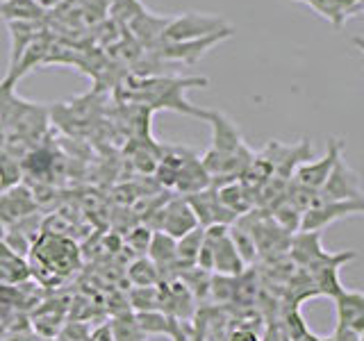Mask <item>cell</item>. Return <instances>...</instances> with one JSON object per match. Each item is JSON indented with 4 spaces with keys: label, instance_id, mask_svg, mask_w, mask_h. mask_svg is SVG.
Wrapping results in <instances>:
<instances>
[{
    "label": "cell",
    "instance_id": "d6986e66",
    "mask_svg": "<svg viewBox=\"0 0 364 341\" xmlns=\"http://www.w3.org/2000/svg\"><path fill=\"white\" fill-rule=\"evenodd\" d=\"M107 325H109V332H112L114 341H146V335L141 332L134 314H130V312L114 314V318Z\"/></svg>",
    "mask_w": 364,
    "mask_h": 341
},
{
    "label": "cell",
    "instance_id": "44dd1931",
    "mask_svg": "<svg viewBox=\"0 0 364 341\" xmlns=\"http://www.w3.org/2000/svg\"><path fill=\"white\" fill-rule=\"evenodd\" d=\"M128 278L134 287H157L162 282L157 266L148 257H139L132 261V266L128 269Z\"/></svg>",
    "mask_w": 364,
    "mask_h": 341
},
{
    "label": "cell",
    "instance_id": "8fae6325",
    "mask_svg": "<svg viewBox=\"0 0 364 341\" xmlns=\"http://www.w3.org/2000/svg\"><path fill=\"white\" fill-rule=\"evenodd\" d=\"M148 259L157 266L162 282L178 278L180 266H178V253H176V239H171L164 232H153L151 246H148Z\"/></svg>",
    "mask_w": 364,
    "mask_h": 341
},
{
    "label": "cell",
    "instance_id": "9a60e30c",
    "mask_svg": "<svg viewBox=\"0 0 364 341\" xmlns=\"http://www.w3.org/2000/svg\"><path fill=\"white\" fill-rule=\"evenodd\" d=\"M136 323H139L141 332L148 335H168L176 337L182 321H176L173 316H168L164 312H134Z\"/></svg>",
    "mask_w": 364,
    "mask_h": 341
},
{
    "label": "cell",
    "instance_id": "603a6c76",
    "mask_svg": "<svg viewBox=\"0 0 364 341\" xmlns=\"http://www.w3.org/2000/svg\"><path fill=\"white\" fill-rule=\"evenodd\" d=\"M21 178H23L21 159L5 151V148H0V191L21 185Z\"/></svg>",
    "mask_w": 364,
    "mask_h": 341
},
{
    "label": "cell",
    "instance_id": "d4e9b609",
    "mask_svg": "<svg viewBox=\"0 0 364 341\" xmlns=\"http://www.w3.org/2000/svg\"><path fill=\"white\" fill-rule=\"evenodd\" d=\"M228 341H262V337L250 325H237L235 330H230Z\"/></svg>",
    "mask_w": 364,
    "mask_h": 341
},
{
    "label": "cell",
    "instance_id": "ffe728a7",
    "mask_svg": "<svg viewBox=\"0 0 364 341\" xmlns=\"http://www.w3.org/2000/svg\"><path fill=\"white\" fill-rule=\"evenodd\" d=\"M294 3L310 5L318 16H323L326 21H330V23H333V28H337V30L344 28V23L350 18L348 11L344 9V5H341L339 0H294Z\"/></svg>",
    "mask_w": 364,
    "mask_h": 341
},
{
    "label": "cell",
    "instance_id": "277c9868",
    "mask_svg": "<svg viewBox=\"0 0 364 341\" xmlns=\"http://www.w3.org/2000/svg\"><path fill=\"white\" fill-rule=\"evenodd\" d=\"M364 212V200H341V202H318L301 214V232H321L326 225L346 216H358Z\"/></svg>",
    "mask_w": 364,
    "mask_h": 341
},
{
    "label": "cell",
    "instance_id": "7402d4cb",
    "mask_svg": "<svg viewBox=\"0 0 364 341\" xmlns=\"http://www.w3.org/2000/svg\"><path fill=\"white\" fill-rule=\"evenodd\" d=\"M128 298L134 312H162V293H159V287H134Z\"/></svg>",
    "mask_w": 364,
    "mask_h": 341
},
{
    "label": "cell",
    "instance_id": "5b68a950",
    "mask_svg": "<svg viewBox=\"0 0 364 341\" xmlns=\"http://www.w3.org/2000/svg\"><path fill=\"white\" fill-rule=\"evenodd\" d=\"M341 157V141L339 139H330L328 144V153L321 157V159H307V162L296 166V170L291 173L289 182L301 189H307V191H318L323 187V182L328 180L330 170H333L335 162Z\"/></svg>",
    "mask_w": 364,
    "mask_h": 341
},
{
    "label": "cell",
    "instance_id": "30bf717a",
    "mask_svg": "<svg viewBox=\"0 0 364 341\" xmlns=\"http://www.w3.org/2000/svg\"><path fill=\"white\" fill-rule=\"evenodd\" d=\"M232 34V28H225L221 32H214L210 37H203V39H193V41H182V43H164V48L159 50V55L164 57V60H182L187 64H193L208 53L214 43H219L223 39H228Z\"/></svg>",
    "mask_w": 364,
    "mask_h": 341
},
{
    "label": "cell",
    "instance_id": "4fadbf2b",
    "mask_svg": "<svg viewBox=\"0 0 364 341\" xmlns=\"http://www.w3.org/2000/svg\"><path fill=\"white\" fill-rule=\"evenodd\" d=\"M208 187H212V180L208 175V170L203 168L200 159L196 155H191L187 162L182 164V168L178 170L173 189L182 191L185 196H191V193H198V191L208 189Z\"/></svg>",
    "mask_w": 364,
    "mask_h": 341
},
{
    "label": "cell",
    "instance_id": "ba28073f",
    "mask_svg": "<svg viewBox=\"0 0 364 341\" xmlns=\"http://www.w3.org/2000/svg\"><path fill=\"white\" fill-rule=\"evenodd\" d=\"M187 202L196 216L198 225L203 227H210V225H230L235 223L237 216L228 212L223 205L219 202V196H216V189L214 187H208L198 193H191L187 196Z\"/></svg>",
    "mask_w": 364,
    "mask_h": 341
},
{
    "label": "cell",
    "instance_id": "83f0119b",
    "mask_svg": "<svg viewBox=\"0 0 364 341\" xmlns=\"http://www.w3.org/2000/svg\"><path fill=\"white\" fill-rule=\"evenodd\" d=\"M37 341H60L57 337H41V339H37Z\"/></svg>",
    "mask_w": 364,
    "mask_h": 341
},
{
    "label": "cell",
    "instance_id": "ac0fdd59",
    "mask_svg": "<svg viewBox=\"0 0 364 341\" xmlns=\"http://www.w3.org/2000/svg\"><path fill=\"white\" fill-rule=\"evenodd\" d=\"M30 278V269L23 257L14 255L11 250L0 244V284H18Z\"/></svg>",
    "mask_w": 364,
    "mask_h": 341
},
{
    "label": "cell",
    "instance_id": "cb8c5ba5",
    "mask_svg": "<svg viewBox=\"0 0 364 341\" xmlns=\"http://www.w3.org/2000/svg\"><path fill=\"white\" fill-rule=\"evenodd\" d=\"M151 239H153L151 227H134V230L128 234V246L134 248V253H148Z\"/></svg>",
    "mask_w": 364,
    "mask_h": 341
},
{
    "label": "cell",
    "instance_id": "3957f363",
    "mask_svg": "<svg viewBox=\"0 0 364 341\" xmlns=\"http://www.w3.org/2000/svg\"><path fill=\"white\" fill-rule=\"evenodd\" d=\"M362 198V187H360V178L358 173L353 170L344 155H341L333 170H330L328 180L323 182V187L314 193V202H341V200H360Z\"/></svg>",
    "mask_w": 364,
    "mask_h": 341
},
{
    "label": "cell",
    "instance_id": "484cf974",
    "mask_svg": "<svg viewBox=\"0 0 364 341\" xmlns=\"http://www.w3.org/2000/svg\"><path fill=\"white\" fill-rule=\"evenodd\" d=\"M330 339L333 341H362V335L355 332V330H348V328H335V332Z\"/></svg>",
    "mask_w": 364,
    "mask_h": 341
},
{
    "label": "cell",
    "instance_id": "2e32d148",
    "mask_svg": "<svg viewBox=\"0 0 364 341\" xmlns=\"http://www.w3.org/2000/svg\"><path fill=\"white\" fill-rule=\"evenodd\" d=\"M203 239H205V227L203 225H196L185 237L176 239V253H178V266H180V271H185L189 266H196V257L200 253Z\"/></svg>",
    "mask_w": 364,
    "mask_h": 341
},
{
    "label": "cell",
    "instance_id": "7a4b0ae2",
    "mask_svg": "<svg viewBox=\"0 0 364 341\" xmlns=\"http://www.w3.org/2000/svg\"><path fill=\"white\" fill-rule=\"evenodd\" d=\"M225 28H230V26H228V23L221 16H216V14H198V11H187V14H182V16L168 18L159 41H164V43L193 41V39L210 37V34L221 32Z\"/></svg>",
    "mask_w": 364,
    "mask_h": 341
},
{
    "label": "cell",
    "instance_id": "7c38bea8",
    "mask_svg": "<svg viewBox=\"0 0 364 341\" xmlns=\"http://www.w3.org/2000/svg\"><path fill=\"white\" fill-rule=\"evenodd\" d=\"M337 328H348L364 335V296L360 291L344 289L337 298Z\"/></svg>",
    "mask_w": 364,
    "mask_h": 341
},
{
    "label": "cell",
    "instance_id": "5bb4252c",
    "mask_svg": "<svg viewBox=\"0 0 364 341\" xmlns=\"http://www.w3.org/2000/svg\"><path fill=\"white\" fill-rule=\"evenodd\" d=\"M9 37H11V53H9V71L18 64L21 55L28 50L32 41L41 37V23H28V21H9Z\"/></svg>",
    "mask_w": 364,
    "mask_h": 341
},
{
    "label": "cell",
    "instance_id": "8992f818",
    "mask_svg": "<svg viewBox=\"0 0 364 341\" xmlns=\"http://www.w3.org/2000/svg\"><path fill=\"white\" fill-rule=\"evenodd\" d=\"M358 255L353 250H346V253H330L323 261H318L316 266L307 269L305 273L310 276V282L316 291V296H328V298H337V296L344 291L346 287H341L339 280V269L346 264V261H353Z\"/></svg>",
    "mask_w": 364,
    "mask_h": 341
},
{
    "label": "cell",
    "instance_id": "52a82bcc",
    "mask_svg": "<svg viewBox=\"0 0 364 341\" xmlns=\"http://www.w3.org/2000/svg\"><path fill=\"white\" fill-rule=\"evenodd\" d=\"M39 212V205L34 200V193L28 185H14L0 191V223L5 227L16 225L26 216Z\"/></svg>",
    "mask_w": 364,
    "mask_h": 341
},
{
    "label": "cell",
    "instance_id": "6da1fadb",
    "mask_svg": "<svg viewBox=\"0 0 364 341\" xmlns=\"http://www.w3.org/2000/svg\"><path fill=\"white\" fill-rule=\"evenodd\" d=\"M132 100L146 102L151 107H164V109H176L189 117L208 119V112L191 107L189 102L182 98V91L193 87V85H208L205 77H146V80H132Z\"/></svg>",
    "mask_w": 364,
    "mask_h": 341
},
{
    "label": "cell",
    "instance_id": "9c48e42d",
    "mask_svg": "<svg viewBox=\"0 0 364 341\" xmlns=\"http://www.w3.org/2000/svg\"><path fill=\"white\" fill-rule=\"evenodd\" d=\"M157 214H159V223L155 225L157 232H164L171 239L185 237L189 230H193V227L198 225V221H196V216H193L187 198H173V200H168Z\"/></svg>",
    "mask_w": 364,
    "mask_h": 341
},
{
    "label": "cell",
    "instance_id": "4316f807",
    "mask_svg": "<svg viewBox=\"0 0 364 341\" xmlns=\"http://www.w3.org/2000/svg\"><path fill=\"white\" fill-rule=\"evenodd\" d=\"M5 234H7V227H5L3 223H0V244L5 242Z\"/></svg>",
    "mask_w": 364,
    "mask_h": 341
},
{
    "label": "cell",
    "instance_id": "e0dca14e",
    "mask_svg": "<svg viewBox=\"0 0 364 341\" xmlns=\"http://www.w3.org/2000/svg\"><path fill=\"white\" fill-rule=\"evenodd\" d=\"M46 7H41L37 0H5L0 3V16L7 23L9 21H28V23H41Z\"/></svg>",
    "mask_w": 364,
    "mask_h": 341
}]
</instances>
